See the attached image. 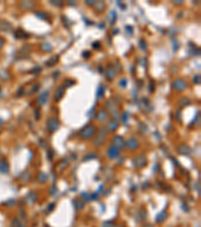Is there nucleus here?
<instances>
[{"instance_id": "nucleus-1", "label": "nucleus", "mask_w": 201, "mask_h": 227, "mask_svg": "<svg viewBox=\"0 0 201 227\" xmlns=\"http://www.w3.org/2000/svg\"><path fill=\"white\" fill-rule=\"evenodd\" d=\"M96 133V126L93 124H88L80 130V136L84 139H90Z\"/></svg>"}, {"instance_id": "nucleus-2", "label": "nucleus", "mask_w": 201, "mask_h": 227, "mask_svg": "<svg viewBox=\"0 0 201 227\" xmlns=\"http://www.w3.org/2000/svg\"><path fill=\"white\" fill-rule=\"evenodd\" d=\"M46 126L48 128V130L50 132H53V131H56L59 127V121L57 118L55 117H50L47 119L46 121Z\"/></svg>"}, {"instance_id": "nucleus-3", "label": "nucleus", "mask_w": 201, "mask_h": 227, "mask_svg": "<svg viewBox=\"0 0 201 227\" xmlns=\"http://www.w3.org/2000/svg\"><path fill=\"white\" fill-rule=\"evenodd\" d=\"M106 137H107L106 130H105V129H102V130L98 133L96 138L94 139V144H95L96 146H103V144H105V142H106Z\"/></svg>"}, {"instance_id": "nucleus-4", "label": "nucleus", "mask_w": 201, "mask_h": 227, "mask_svg": "<svg viewBox=\"0 0 201 227\" xmlns=\"http://www.w3.org/2000/svg\"><path fill=\"white\" fill-rule=\"evenodd\" d=\"M48 100H49V92L47 90H45V91H43L39 96H38L37 104L40 106V107H42V106H44L45 104L48 102Z\"/></svg>"}, {"instance_id": "nucleus-5", "label": "nucleus", "mask_w": 201, "mask_h": 227, "mask_svg": "<svg viewBox=\"0 0 201 227\" xmlns=\"http://www.w3.org/2000/svg\"><path fill=\"white\" fill-rule=\"evenodd\" d=\"M172 86H173V88L175 89L176 91L178 92H181L183 91L185 88H186V82L182 79H175L172 83Z\"/></svg>"}, {"instance_id": "nucleus-6", "label": "nucleus", "mask_w": 201, "mask_h": 227, "mask_svg": "<svg viewBox=\"0 0 201 227\" xmlns=\"http://www.w3.org/2000/svg\"><path fill=\"white\" fill-rule=\"evenodd\" d=\"M133 165L136 168H144L147 165V159L144 156H138L133 160Z\"/></svg>"}, {"instance_id": "nucleus-7", "label": "nucleus", "mask_w": 201, "mask_h": 227, "mask_svg": "<svg viewBox=\"0 0 201 227\" xmlns=\"http://www.w3.org/2000/svg\"><path fill=\"white\" fill-rule=\"evenodd\" d=\"M113 146H116V148H119V150H122V148H124L126 146L125 139H124L122 136H120V135L114 136V138H113Z\"/></svg>"}, {"instance_id": "nucleus-8", "label": "nucleus", "mask_w": 201, "mask_h": 227, "mask_svg": "<svg viewBox=\"0 0 201 227\" xmlns=\"http://www.w3.org/2000/svg\"><path fill=\"white\" fill-rule=\"evenodd\" d=\"M126 148L130 150H135L139 148V142L136 138H133V137H130L126 142Z\"/></svg>"}, {"instance_id": "nucleus-9", "label": "nucleus", "mask_w": 201, "mask_h": 227, "mask_svg": "<svg viewBox=\"0 0 201 227\" xmlns=\"http://www.w3.org/2000/svg\"><path fill=\"white\" fill-rule=\"evenodd\" d=\"M107 154H108V156L110 158V159H116V158H118L119 154H120V150L119 148H117L116 146H111L110 148H108V152H107Z\"/></svg>"}, {"instance_id": "nucleus-10", "label": "nucleus", "mask_w": 201, "mask_h": 227, "mask_svg": "<svg viewBox=\"0 0 201 227\" xmlns=\"http://www.w3.org/2000/svg\"><path fill=\"white\" fill-rule=\"evenodd\" d=\"M64 88L62 86H58L56 89H55V92H54V100L56 102L60 101V99L64 97Z\"/></svg>"}, {"instance_id": "nucleus-11", "label": "nucleus", "mask_w": 201, "mask_h": 227, "mask_svg": "<svg viewBox=\"0 0 201 227\" xmlns=\"http://www.w3.org/2000/svg\"><path fill=\"white\" fill-rule=\"evenodd\" d=\"M105 74H106V78L108 80H113L115 78V76H116V74H117V72H116V70H115V68L114 67H112V66H110V67H108L107 68V70H106V72H105Z\"/></svg>"}, {"instance_id": "nucleus-12", "label": "nucleus", "mask_w": 201, "mask_h": 227, "mask_svg": "<svg viewBox=\"0 0 201 227\" xmlns=\"http://www.w3.org/2000/svg\"><path fill=\"white\" fill-rule=\"evenodd\" d=\"M118 127H119V123L117 120H111V121H109L107 123V129H108V131H111V132L116 131Z\"/></svg>"}, {"instance_id": "nucleus-13", "label": "nucleus", "mask_w": 201, "mask_h": 227, "mask_svg": "<svg viewBox=\"0 0 201 227\" xmlns=\"http://www.w3.org/2000/svg\"><path fill=\"white\" fill-rule=\"evenodd\" d=\"M107 117H108V112H107L106 109H102L98 112L97 118L99 121H105L107 119Z\"/></svg>"}, {"instance_id": "nucleus-14", "label": "nucleus", "mask_w": 201, "mask_h": 227, "mask_svg": "<svg viewBox=\"0 0 201 227\" xmlns=\"http://www.w3.org/2000/svg\"><path fill=\"white\" fill-rule=\"evenodd\" d=\"M178 150H179L180 154H183V156H190V154H191L190 148L187 146H180L179 148H178Z\"/></svg>"}, {"instance_id": "nucleus-15", "label": "nucleus", "mask_w": 201, "mask_h": 227, "mask_svg": "<svg viewBox=\"0 0 201 227\" xmlns=\"http://www.w3.org/2000/svg\"><path fill=\"white\" fill-rule=\"evenodd\" d=\"M40 49H42L44 53H49V51H52L53 47L49 43H47V41H43V43L40 45Z\"/></svg>"}, {"instance_id": "nucleus-16", "label": "nucleus", "mask_w": 201, "mask_h": 227, "mask_svg": "<svg viewBox=\"0 0 201 227\" xmlns=\"http://www.w3.org/2000/svg\"><path fill=\"white\" fill-rule=\"evenodd\" d=\"M166 218H167V212L164 210V211H162V212H160L156 216V222L162 223V222H164V221L166 220Z\"/></svg>"}, {"instance_id": "nucleus-17", "label": "nucleus", "mask_w": 201, "mask_h": 227, "mask_svg": "<svg viewBox=\"0 0 201 227\" xmlns=\"http://www.w3.org/2000/svg\"><path fill=\"white\" fill-rule=\"evenodd\" d=\"M9 171V166L5 161H0V173L7 174Z\"/></svg>"}, {"instance_id": "nucleus-18", "label": "nucleus", "mask_w": 201, "mask_h": 227, "mask_svg": "<svg viewBox=\"0 0 201 227\" xmlns=\"http://www.w3.org/2000/svg\"><path fill=\"white\" fill-rule=\"evenodd\" d=\"M108 19H109V21H110V23L112 24V25L115 23V22H116V20H117V12L114 10V9L110 11V13H109V16H108Z\"/></svg>"}, {"instance_id": "nucleus-19", "label": "nucleus", "mask_w": 201, "mask_h": 227, "mask_svg": "<svg viewBox=\"0 0 201 227\" xmlns=\"http://www.w3.org/2000/svg\"><path fill=\"white\" fill-rule=\"evenodd\" d=\"M105 91H106V87L104 85L99 86V88L97 90V93H96V96H97V99H101L105 94Z\"/></svg>"}, {"instance_id": "nucleus-20", "label": "nucleus", "mask_w": 201, "mask_h": 227, "mask_svg": "<svg viewBox=\"0 0 201 227\" xmlns=\"http://www.w3.org/2000/svg\"><path fill=\"white\" fill-rule=\"evenodd\" d=\"M58 62V56H54V57H51L48 61L45 62V66L46 67H51L53 65H55L56 63Z\"/></svg>"}, {"instance_id": "nucleus-21", "label": "nucleus", "mask_w": 201, "mask_h": 227, "mask_svg": "<svg viewBox=\"0 0 201 227\" xmlns=\"http://www.w3.org/2000/svg\"><path fill=\"white\" fill-rule=\"evenodd\" d=\"M34 14H35L36 17L40 18V19H45V20H46L47 18H48V15H47L46 13L42 12V11H36V12L34 13Z\"/></svg>"}, {"instance_id": "nucleus-22", "label": "nucleus", "mask_w": 201, "mask_h": 227, "mask_svg": "<svg viewBox=\"0 0 201 227\" xmlns=\"http://www.w3.org/2000/svg\"><path fill=\"white\" fill-rule=\"evenodd\" d=\"M46 179H47V177L44 173H39V175H38V182L44 183L45 181H46Z\"/></svg>"}, {"instance_id": "nucleus-23", "label": "nucleus", "mask_w": 201, "mask_h": 227, "mask_svg": "<svg viewBox=\"0 0 201 227\" xmlns=\"http://www.w3.org/2000/svg\"><path fill=\"white\" fill-rule=\"evenodd\" d=\"M139 47L142 51H147V43L144 39H140L139 41Z\"/></svg>"}, {"instance_id": "nucleus-24", "label": "nucleus", "mask_w": 201, "mask_h": 227, "mask_svg": "<svg viewBox=\"0 0 201 227\" xmlns=\"http://www.w3.org/2000/svg\"><path fill=\"white\" fill-rule=\"evenodd\" d=\"M74 206H76V210H80V209H83V208H84L85 204H84L83 202H80V201H74Z\"/></svg>"}, {"instance_id": "nucleus-25", "label": "nucleus", "mask_w": 201, "mask_h": 227, "mask_svg": "<svg viewBox=\"0 0 201 227\" xmlns=\"http://www.w3.org/2000/svg\"><path fill=\"white\" fill-rule=\"evenodd\" d=\"M119 85L122 87V88H126L128 85V80L126 78H123V79H121L120 82H119Z\"/></svg>"}, {"instance_id": "nucleus-26", "label": "nucleus", "mask_w": 201, "mask_h": 227, "mask_svg": "<svg viewBox=\"0 0 201 227\" xmlns=\"http://www.w3.org/2000/svg\"><path fill=\"white\" fill-rule=\"evenodd\" d=\"M188 104H190V100L188 98H182V100L180 101V105L182 106V107H185Z\"/></svg>"}, {"instance_id": "nucleus-27", "label": "nucleus", "mask_w": 201, "mask_h": 227, "mask_svg": "<svg viewBox=\"0 0 201 227\" xmlns=\"http://www.w3.org/2000/svg\"><path fill=\"white\" fill-rule=\"evenodd\" d=\"M35 199H36V195L34 193H31V194H29V195L27 196V200H28V202H29L30 204L33 203V202L35 201Z\"/></svg>"}, {"instance_id": "nucleus-28", "label": "nucleus", "mask_w": 201, "mask_h": 227, "mask_svg": "<svg viewBox=\"0 0 201 227\" xmlns=\"http://www.w3.org/2000/svg\"><path fill=\"white\" fill-rule=\"evenodd\" d=\"M39 87H40V85L39 84H35V85H33L31 87V89H30V91L28 92V94H32V93H35L36 91L39 89Z\"/></svg>"}, {"instance_id": "nucleus-29", "label": "nucleus", "mask_w": 201, "mask_h": 227, "mask_svg": "<svg viewBox=\"0 0 201 227\" xmlns=\"http://www.w3.org/2000/svg\"><path fill=\"white\" fill-rule=\"evenodd\" d=\"M74 83H76V82L72 81V80H66V81H64L66 87H72V85H74Z\"/></svg>"}, {"instance_id": "nucleus-30", "label": "nucleus", "mask_w": 201, "mask_h": 227, "mask_svg": "<svg viewBox=\"0 0 201 227\" xmlns=\"http://www.w3.org/2000/svg\"><path fill=\"white\" fill-rule=\"evenodd\" d=\"M148 89H149V90H150V92H151V93L154 92V90H155V82H154V81H151V82H150V84H149Z\"/></svg>"}, {"instance_id": "nucleus-31", "label": "nucleus", "mask_w": 201, "mask_h": 227, "mask_svg": "<svg viewBox=\"0 0 201 227\" xmlns=\"http://www.w3.org/2000/svg\"><path fill=\"white\" fill-rule=\"evenodd\" d=\"M172 47H173V49L174 51H177L178 49H179V43H178L177 41H175V39H174L173 41H172Z\"/></svg>"}, {"instance_id": "nucleus-32", "label": "nucleus", "mask_w": 201, "mask_h": 227, "mask_svg": "<svg viewBox=\"0 0 201 227\" xmlns=\"http://www.w3.org/2000/svg\"><path fill=\"white\" fill-rule=\"evenodd\" d=\"M40 71H41V68H40V67H34L31 71H30V73H31V74H37V73H39Z\"/></svg>"}, {"instance_id": "nucleus-33", "label": "nucleus", "mask_w": 201, "mask_h": 227, "mask_svg": "<svg viewBox=\"0 0 201 227\" xmlns=\"http://www.w3.org/2000/svg\"><path fill=\"white\" fill-rule=\"evenodd\" d=\"M54 207H55V204H54V203H50V204H49V205L47 206V208H46L47 213L51 212V211L53 210V208H54Z\"/></svg>"}, {"instance_id": "nucleus-34", "label": "nucleus", "mask_w": 201, "mask_h": 227, "mask_svg": "<svg viewBox=\"0 0 201 227\" xmlns=\"http://www.w3.org/2000/svg\"><path fill=\"white\" fill-rule=\"evenodd\" d=\"M50 3L52 5H55V6H62V2L58 1V0H53V1H50Z\"/></svg>"}, {"instance_id": "nucleus-35", "label": "nucleus", "mask_w": 201, "mask_h": 227, "mask_svg": "<svg viewBox=\"0 0 201 227\" xmlns=\"http://www.w3.org/2000/svg\"><path fill=\"white\" fill-rule=\"evenodd\" d=\"M126 30H127V32H128V34H129V35H132V34H133L134 29H133V27H132L131 25L126 26Z\"/></svg>"}, {"instance_id": "nucleus-36", "label": "nucleus", "mask_w": 201, "mask_h": 227, "mask_svg": "<svg viewBox=\"0 0 201 227\" xmlns=\"http://www.w3.org/2000/svg\"><path fill=\"white\" fill-rule=\"evenodd\" d=\"M128 118H129V114H128V112H125V113L123 114V117H122L123 123H127V122H128Z\"/></svg>"}, {"instance_id": "nucleus-37", "label": "nucleus", "mask_w": 201, "mask_h": 227, "mask_svg": "<svg viewBox=\"0 0 201 227\" xmlns=\"http://www.w3.org/2000/svg\"><path fill=\"white\" fill-rule=\"evenodd\" d=\"M193 82H194V84L200 83V75H195L194 78H193Z\"/></svg>"}, {"instance_id": "nucleus-38", "label": "nucleus", "mask_w": 201, "mask_h": 227, "mask_svg": "<svg viewBox=\"0 0 201 227\" xmlns=\"http://www.w3.org/2000/svg\"><path fill=\"white\" fill-rule=\"evenodd\" d=\"M103 227H115V224L112 222V221H110V222H105L104 224H103Z\"/></svg>"}, {"instance_id": "nucleus-39", "label": "nucleus", "mask_w": 201, "mask_h": 227, "mask_svg": "<svg viewBox=\"0 0 201 227\" xmlns=\"http://www.w3.org/2000/svg\"><path fill=\"white\" fill-rule=\"evenodd\" d=\"M96 4H97V5H99V7H97V10L99 11V12H100V11H101V12H102V11L104 10V9H103V8H104V7H105V4H103L102 6H101V4H102V2H101V3H100V2H99V3H98V2H96Z\"/></svg>"}, {"instance_id": "nucleus-40", "label": "nucleus", "mask_w": 201, "mask_h": 227, "mask_svg": "<svg viewBox=\"0 0 201 227\" xmlns=\"http://www.w3.org/2000/svg\"><path fill=\"white\" fill-rule=\"evenodd\" d=\"M82 197H83L86 201H89V200L91 199V198H90V196L88 195V193H85V192H83V193H82Z\"/></svg>"}, {"instance_id": "nucleus-41", "label": "nucleus", "mask_w": 201, "mask_h": 227, "mask_svg": "<svg viewBox=\"0 0 201 227\" xmlns=\"http://www.w3.org/2000/svg\"><path fill=\"white\" fill-rule=\"evenodd\" d=\"M83 57H84V58H86V59H89L90 57H91V53H90V51H84Z\"/></svg>"}, {"instance_id": "nucleus-42", "label": "nucleus", "mask_w": 201, "mask_h": 227, "mask_svg": "<svg viewBox=\"0 0 201 227\" xmlns=\"http://www.w3.org/2000/svg\"><path fill=\"white\" fill-rule=\"evenodd\" d=\"M90 159H97V156H96L95 154H93V156H88L87 158H85V159H84V161H85V160H90Z\"/></svg>"}, {"instance_id": "nucleus-43", "label": "nucleus", "mask_w": 201, "mask_h": 227, "mask_svg": "<svg viewBox=\"0 0 201 227\" xmlns=\"http://www.w3.org/2000/svg\"><path fill=\"white\" fill-rule=\"evenodd\" d=\"M85 2L87 5H95L96 4V1H92V0H87V1H85Z\"/></svg>"}, {"instance_id": "nucleus-44", "label": "nucleus", "mask_w": 201, "mask_h": 227, "mask_svg": "<svg viewBox=\"0 0 201 227\" xmlns=\"http://www.w3.org/2000/svg\"><path fill=\"white\" fill-rule=\"evenodd\" d=\"M34 113H35V118L36 119H39L40 118V114H39V111H38V110H35V111H34Z\"/></svg>"}, {"instance_id": "nucleus-45", "label": "nucleus", "mask_w": 201, "mask_h": 227, "mask_svg": "<svg viewBox=\"0 0 201 227\" xmlns=\"http://www.w3.org/2000/svg\"><path fill=\"white\" fill-rule=\"evenodd\" d=\"M117 5H118V6H120L121 8H123V10L126 8V6H125V5H123V4H122V3H121L120 1H117Z\"/></svg>"}, {"instance_id": "nucleus-46", "label": "nucleus", "mask_w": 201, "mask_h": 227, "mask_svg": "<svg viewBox=\"0 0 201 227\" xmlns=\"http://www.w3.org/2000/svg\"><path fill=\"white\" fill-rule=\"evenodd\" d=\"M3 45H4V39L2 37H0V49L3 47Z\"/></svg>"}, {"instance_id": "nucleus-47", "label": "nucleus", "mask_w": 201, "mask_h": 227, "mask_svg": "<svg viewBox=\"0 0 201 227\" xmlns=\"http://www.w3.org/2000/svg\"><path fill=\"white\" fill-rule=\"evenodd\" d=\"M175 3V4H182V1H179V0H178V1H176V2H174Z\"/></svg>"}, {"instance_id": "nucleus-48", "label": "nucleus", "mask_w": 201, "mask_h": 227, "mask_svg": "<svg viewBox=\"0 0 201 227\" xmlns=\"http://www.w3.org/2000/svg\"><path fill=\"white\" fill-rule=\"evenodd\" d=\"M3 122H4V121H3V119H2V118H0V126H1V125L3 124Z\"/></svg>"}, {"instance_id": "nucleus-49", "label": "nucleus", "mask_w": 201, "mask_h": 227, "mask_svg": "<svg viewBox=\"0 0 201 227\" xmlns=\"http://www.w3.org/2000/svg\"><path fill=\"white\" fill-rule=\"evenodd\" d=\"M98 71H99V72H102L103 71V68H102V67H99V68H98Z\"/></svg>"}, {"instance_id": "nucleus-50", "label": "nucleus", "mask_w": 201, "mask_h": 227, "mask_svg": "<svg viewBox=\"0 0 201 227\" xmlns=\"http://www.w3.org/2000/svg\"><path fill=\"white\" fill-rule=\"evenodd\" d=\"M98 45H99V43H94V45H93V47H98Z\"/></svg>"}, {"instance_id": "nucleus-51", "label": "nucleus", "mask_w": 201, "mask_h": 227, "mask_svg": "<svg viewBox=\"0 0 201 227\" xmlns=\"http://www.w3.org/2000/svg\"><path fill=\"white\" fill-rule=\"evenodd\" d=\"M118 32H119V29H115L114 30V34H117Z\"/></svg>"}, {"instance_id": "nucleus-52", "label": "nucleus", "mask_w": 201, "mask_h": 227, "mask_svg": "<svg viewBox=\"0 0 201 227\" xmlns=\"http://www.w3.org/2000/svg\"><path fill=\"white\" fill-rule=\"evenodd\" d=\"M57 74H58V72H55V73H54V78L57 77Z\"/></svg>"}]
</instances>
